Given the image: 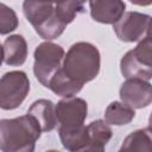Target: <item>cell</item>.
Segmentation results:
<instances>
[{
    "mask_svg": "<svg viewBox=\"0 0 152 152\" xmlns=\"http://www.w3.org/2000/svg\"><path fill=\"white\" fill-rule=\"evenodd\" d=\"M37 121L28 114L0 120V150L2 152H34L40 137Z\"/></svg>",
    "mask_w": 152,
    "mask_h": 152,
    "instance_id": "obj_1",
    "label": "cell"
},
{
    "mask_svg": "<svg viewBox=\"0 0 152 152\" xmlns=\"http://www.w3.org/2000/svg\"><path fill=\"white\" fill-rule=\"evenodd\" d=\"M100 65L101 56L97 48L87 42H78L68 50L61 69L70 81L83 87L99 75Z\"/></svg>",
    "mask_w": 152,
    "mask_h": 152,
    "instance_id": "obj_2",
    "label": "cell"
},
{
    "mask_svg": "<svg viewBox=\"0 0 152 152\" xmlns=\"http://www.w3.org/2000/svg\"><path fill=\"white\" fill-rule=\"evenodd\" d=\"M23 11L36 32L44 39L51 40L59 37L66 27L56 15L52 2L24 1Z\"/></svg>",
    "mask_w": 152,
    "mask_h": 152,
    "instance_id": "obj_3",
    "label": "cell"
},
{
    "mask_svg": "<svg viewBox=\"0 0 152 152\" xmlns=\"http://www.w3.org/2000/svg\"><path fill=\"white\" fill-rule=\"evenodd\" d=\"M120 70L127 80L137 78L148 82L152 76V43L147 34L133 50H129L120 62Z\"/></svg>",
    "mask_w": 152,
    "mask_h": 152,
    "instance_id": "obj_4",
    "label": "cell"
},
{
    "mask_svg": "<svg viewBox=\"0 0 152 152\" xmlns=\"http://www.w3.org/2000/svg\"><path fill=\"white\" fill-rule=\"evenodd\" d=\"M64 56L63 48L51 42H44L36 48L33 72L44 87H49L53 75L62 68Z\"/></svg>",
    "mask_w": 152,
    "mask_h": 152,
    "instance_id": "obj_5",
    "label": "cell"
},
{
    "mask_svg": "<svg viewBox=\"0 0 152 152\" xmlns=\"http://www.w3.org/2000/svg\"><path fill=\"white\" fill-rule=\"evenodd\" d=\"M30 91V81L24 71L6 72L0 78V108L11 110L18 108Z\"/></svg>",
    "mask_w": 152,
    "mask_h": 152,
    "instance_id": "obj_6",
    "label": "cell"
},
{
    "mask_svg": "<svg viewBox=\"0 0 152 152\" xmlns=\"http://www.w3.org/2000/svg\"><path fill=\"white\" fill-rule=\"evenodd\" d=\"M151 17L139 12H127L113 25L116 37L122 42H137L150 31Z\"/></svg>",
    "mask_w": 152,
    "mask_h": 152,
    "instance_id": "obj_7",
    "label": "cell"
},
{
    "mask_svg": "<svg viewBox=\"0 0 152 152\" xmlns=\"http://www.w3.org/2000/svg\"><path fill=\"white\" fill-rule=\"evenodd\" d=\"M55 113L61 126H78L83 125L87 118L88 106L83 99L65 97L55 106Z\"/></svg>",
    "mask_w": 152,
    "mask_h": 152,
    "instance_id": "obj_8",
    "label": "cell"
},
{
    "mask_svg": "<svg viewBox=\"0 0 152 152\" xmlns=\"http://www.w3.org/2000/svg\"><path fill=\"white\" fill-rule=\"evenodd\" d=\"M120 99L122 103L127 104L132 109L145 108L150 106L152 101L151 84L142 80L131 78L121 84Z\"/></svg>",
    "mask_w": 152,
    "mask_h": 152,
    "instance_id": "obj_9",
    "label": "cell"
},
{
    "mask_svg": "<svg viewBox=\"0 0 152 152\" xmlns=\"http://www.w3.org/2000/svg\"><path fill=\"white\" fill-rule=\"evenodd\" d=\"M90 15L95 21L102 24H115L124 14L126 5L120 0H104V1H90Z\"/></svg>",
    "mask_w": 152,
    "mask_h": 152,
    "instance_id": "obj_10",
    "label": "cell"
},
{
    "mask_svg": "<svg viewBox=\"0 0 152 152\" xmlns=\"http://www.w3.org/2000/svg\"><path fill=\"white\" fill-rule=\"evenodd\" d=\"M27 114L31 115L37 121L42 132H50L57 125L55 104L50 100L39 99L34 101L28 108Z\"/></svg>",
    "mask_w": 152,
    "mask_h": 152,
    "instance_id": "obj_11",
    "label": "cell"
},
{
    "mask_svg": "<svg viewBox=\"0 0 152 152\" xmlns=\"http://www.w3.org/2000/svg\"><path fill=\"white\" fill-rule=\"evenodd\" d=\"M87 128L89 133V141L77 152H104V147L112 138L110 127L104 121L96 120L90 122Z\"/></svg>",
    "mask_w": 152,
    "mask_h": 152,
    "instance_id": "obj_12",
    "label": "cell"
},
{
    "mask_svg": "<svg viewBox=\"0 0 152 152\" xmlns=\"http://www.w3.org/2000/svg\"><path fill=\"white\" fill-rule=\"evenodd\" d=\"M4 61L7 65H23L27 57V43L20 34H13L4 42Z\"/></svg>",
    "mask_w": 152,
    "mask_h": 152,
    "instance_id": "obj_13",
    "label": "cell"
},
{
    "mask_svg": "<svg viewBox=\"0 0 152 152\" xmlns=\"http://www.w3.org/2000/svg\"><path fill=\"white\" fill-rule=\"evenodd\" d=\"M58 133H59V138L63 147L70 152L80 151L89 141L88 128L84 125L61 126L58 129Z\"/></svg>",
    "mask_w": 152,
    "mask_h": 152,
    "instance_id": "obj_14",
    "label": "cell"
},
{
    "mask_svg": "<svg viewBox=\"0 0 152 152\" xmlns=\"http://www.w3.org/2000/svg\"><path fill=\"white\" fill-rule=\"evenodd\" d=\"M119 152H152L150 128L137 129L129 133L125 138Z\"/></svg>",
    "mask_w": 152,
    "mask_h": 152,
    "instance_id": "obj_15",
    "label": "cell"
},
{
    "mask_svg": "<svg viewBox=\"0 0 152 152\" xmlns=\"http://www.w3.org/2000/svg\"><path fill=\"white\" fill-rule=\"evenodd\" d=\"M135 116L134 109L121 102H112L108 104L104 112V121L109 125L122 126L129 124Z\"/></svg>",
    "mask_w": 152,
    "mask_h": 152,
    "instance_id": "obj_16",
    "label": "cell"
},
{
    "mask_svg": "<svg viewBox=\"0 0 152 152\" xmlns=\"http://www.w3.org/2000/svg\"><path fill=\"white\" fill-rule=\"evenodd\" d=\"M56 95L58 96H63V97H72L74 95H76L81 89L82 86L70 81L62 71V69H59L53 77L51 78L49 87Z\"/></svg>",
    "mask_w": 152,
    "mask_h": 152,
    "instance_id": "obj_17",
    "label": "cell"
},
{
    "mask_svg": "<svg viewBox=\"0 0 152 152\" xmlns=\"http://www.w3.org/2000/svg\"><path fill=\"white\" fill-rule=\"evenodd\" d=\"M56 15L65 25L70 24L78 13L84 12V2L82 1H64L53 4Z\"/></svg>",
    "mask_w": 152,
    "mask_h": 152,
    "instance_id": "obj_18",
    "label": "cell"
},
{
    "mask_svg": "<svg viewBox=\"0 0 152 152\" xmlns=\"http://www.w3.org/2000/svg\"><path fill=\"white\" fill-rule=\"evenodd\" d=\"M18 27V17L7 5L0 2V34H7Z\"/></svg>",
    "mask_w": 152,
    "mask_h": 152,
    "instance_id": "obj_19",
    "label": "cell"
},
{
    "mask_svg": "<svg viewBox=\"0 0 152 152\" xmlns=\"http://www.w3.org/2000/svg\"><path fill=\"white\" fill-rule=\"evenodd\" d=\"M2 61H4V48H2V45L0 44V65H1Z\"/></svg>",
    "mask_w": 152,
    "mask_h": 152,
    "instance_id": "obj_20",
    "label": "cell"
},
{
    "mask_svg": "<svg viewBox=\"0 0 152 152\" xmlns=\"http://www.w3.org/2000/svg\"><path fill=\"white\" fill-rule=\"evenodd\" d=\"M46 152H59V151H57V150H49V151H46Z\"/></svg>",
    "mask_w": 152,
    "mask_h": 152,
    "instance_id": "obj_21",
    "label": "cell"
}]
</instances>
